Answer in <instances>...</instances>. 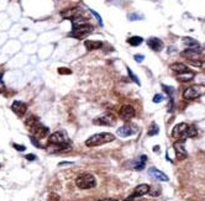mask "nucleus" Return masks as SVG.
Instances as JSON below:
<instances>
[{"label":"nucleus","mask_w":205,"mask_h":201,"mask_svg":"<svg viewBox=\"0 0 205 201\" xmlns=\"http://www.w3.org/2000/svg\"><path fill=\"white\" fill-rule=\"evenodd\" d=\"M187 130H188V125L182 122V124H178L173 127L172 130V136L176 137V138H184L187 137Z\"/></svg>","instance_id":"nucleus-9"},{"label":"nucleus","mask_w":205,"mask_h":201,"mask_svg":"<svg viewBox=\"0 0 205 201\" xmlns=\"http://www.w3.org/2000/svg\"><path fill=\"white\" fill-rule=\"evenodd\" d=\"M93 31H94V26L84 22L80 25H72V32L68 36L74 38H84L85 36L90 35Z\"/></svg>","instance_id":"nucleus-4"},{"label":"nucleus","mask_w":205,"mask_h":201,"mask_svg":"<svg viewBox=\"0 0 205 201\" xmlns=\"http://www.w3.org/2000/svg\"><path fill=\"white\" fill-rule=\"evenodd\" d=\"M163 100H164V96H163V95H161V94H156V95H154L153 102L158 104V102H162Z\"/></svg>","instance_id":"nucleus-30"},{"label":"nucleus","mask_w":205,"mask_h":201,"mask_svg":"<svg viewBox=\"0 0 205 201\" xmlns=\"http://www.w3.org/2000/svg\"><path fill=\"white\" fill-rule=\"evenodd\" d=\"M115 117L114 115L111 114H105V115H102L97 119H94V125H98V126H112L115 124Z\"/></svg>","instance_id":"nucleus-6"},{"label":"nucleus","mask_w":205,"mask_h":201,"mask_svg":"<svg viewBox=\"0 0 205 201\" xmlns=\"http://www.w3.org/2000/svg\"><path fill=\"white\" fill-rule=\"evenodd\" d=\"M11 110L18 115V116H24L26 112V110H27V106H26L25 102H22V101H14L12 104H11Z\"/></svg>","instance_id":"nucleus-11"},{"label":"nucleus","mask_w":205,"mask_h":201,"mask_svg":"<svg viewBox=\"0 0 205 201\" xmlns=\"http://www.w3.org/2000/svg\"><path fill=\"white\" fill-rule=\"evenodd\" d=\"M135 116V109L131 106V105H124L121 109H120V117L125 121L131 120L132 117Z\"/></svg>","instance_id":"nucleus-10"},{"label":"nucleus","mask_w":205,"mask_h":201,"mask_svg":"<svg viewBox=\"0 0 205 201\" xmlns=\"http://www.w3.org/2000/svg\"><path fill=\"white\" fill-rule=\"evenodd\" d=\"M25 158L27 160H36V155L35 154H27Z\"/></svg>","instance_id":"nucleus-36"},{"label":"nucleus","mask_w":205,"mask_h":201,"mask_svg":"<svg viewBox=\"0 0 205 201\" xmlns=\"http://www.w3.org/2000/svg\"><path fill=\"white\" fill-rule=\"evenodd\" d=\"M30 140H31V142H32V145H35V146H36L37 148H41V145L38 143V141H37V138H36L35 136H33V137L31 136V137H30Z\"/></svg>","instance_id":"nucleus-33"},{"label":"nucleus","mask_w":205,"mask_h":201,"mask_svg":"<svg viewBox=\"0 0 205 201\" xmlns=\"http://www.w3.org/2000/svg\"><path fill=\"white\" fill-rule=\"evenodd\" d=\"M158 126L156 125V124H152V127H151V130L148 131V136H156L157 133H158Z\"/></svg>","instance_id":"nucleus-27"},{"label":"nucleus","mask_w":205,"mask_h":201,"mask_svg":"<svg viewBox=\"0 0 205 201\" xmlns=\"http://www.w3.org/2000/svg\"><path fill=\"white\" fill-rule=\"evenodd\" d=\"M32 132H33V135H35V137H37V138H45L47 135H48V132H50V130H48V127H46V126H43L41 122L38 124V125L36 126L33 130H32Z\"/></svg>","instance_id":"nucleus-14"},{"label":"nucleus","mask_w":205,"mask_h":201,"mask_svg":"<svg viewBox=\"0 0 205 201\" xmlns=\"http://www.w3.org/2000/svg\"><path fill=\"white\" fill-rule=\"evenodd\" d=\"M148 174H150V176H152L153 179L159 180V181H168V180H169V178L163 172L158 170L157 168H153V167L148 169Z\"/></svg>","instance_id":"nucleus-15"},{"label":"nucleus","mask_w":205,"mask_h":201,"mask_svg":"<svg viewBox=\"0 0 205 201\" xmlns=\"http://www.w3.org/2000/svg\"><path fill=\"white\" fill-rule=\"evenodd\" d=\"M76 185L82 190H88V189H93L97 186V179L95 176L90 173H83L80 175L77 176L76 179Z\"/></svg>","instance_id":"nucleus-2"},{"label":"nucleus","mask_w":205,"mask_h":201,"mask_svg":"<svg viewBox=\"0 0 205 201\" xmlns=\"http://www.w3.org/2000/svg\"><path fill=\"white\" fill-rule=\"evenodd\" d=\"M133 58H135V61H136V62L141 63V62L145 59V56H143V54H135V56H133Z\"/></svg>","instance_id":"nucleus-32"},{"label":"nucleus","mask_w":205,"mask_h":201,"mask_svg":"<svg viewBox=\"0 0 205 201\" xmlns=\"http://www.w3.org/2000/svg\"><path fill=\"white\" fill-rule=\"evenodd\" d=\"M198 135V131L195 128V126H188L187 130V137H195Z\"/></svg>","instance_id":"nucleus-23"},{"label":"nucleus","mask_w":205,"mask_h":201,"mask_svg":"<svg viewBox=\"0 0 205 201\" xmlns=\"http://www.w3.org/2000/svg\"><path fill=\"white\" fill-rule=\"evenodd\" d=\"M128 76H130V78H131V79H132V80H133L137 85H140V80H138V78L136 76V74H135V73H133L130 68H128Z\"/></svg>","instance_id":"nucleus-26"},{"label":"nucleus","mask_w":205,"mask_h":201,"mask_svg":"<svg viewBox=\"0 0 205 201\" xmlns=\"http://www.w3.org/2000/svg\"><path fill=\"white\" fill-rule=\"evenodd\" d=\"M99 201H116V200H110V199H106V200H99Z\"/></svg>","instance_id":"nucleus-38"},{"label":"nucleus","mask_w":205,"mask_h":201,"mask_svg":"<svg viewBox=\"0 0 205 201\" xmlns=\"http://www.w3.org/2000/svg\"><path fill=\"white\" fill-rule=\"evenodd\" d=\"M146 162H147V157L146 155H140L138 159L133 163V169L135 170H142L146 165Z\"/></svg>","instance_id":"nucleus-19"},{"label":"nucleus","mask_w":205,"mask_h":201,"mask_svg":"<svg viewBox=\"0 0 205 201\" xmlns=\"http://www.w3.org/2000/svg\"><path fill=\"white\" fill-rule=\"evenodd\" d=\"M193 73L192 72H189V73H185V74H182V76L178 78L179 80H182V81H189V80H192L193 79Z\"/></svg>","instance_id":"nucleus-24"},{"label":"nucleus","mask_w":205,"mask_h":201,"mask_svg":"<svg viewBox=\"0 0 205 201\" xmlns=\"http://www.w3.org/2000/svg\"><path fill=\"white\" fill-rule=\"evenodd\" d=\"M116 132H118V135L121 136V137H128V136L136 133V132H137V128L132 127L131 125H124V126H121L120 128H118Z\"/></svg>","instance_id":"nucleus-13"},{"label":"nucleus","mask_w":205,"mask_h":201,"mask_svg":"<svg viewBox=\"0 0 205 201\" xmlns=\"http://www.w3.org/2000/svg\"><path fill=\"white\" fill-rule=\"evenodd\" d=\"M90 11H92V14L94 15V17L97 19V21L99 22V25L102 26V17H100V15H99V14H98L97 11H94V10H90Z\"/></svg>","instance_id":"nucleus-29"},{"label":"nucleus","mask_w":205,"mask_h":201,"mask_svg":"<svg viewBox=\"0 0 205 201\" xmlns=\"http://www.w3.org/2000/svg\"><path fill=\"white\" fill-rule=\"evenodd\" d=\"M40 124V120H38V117L37 116H30L27 120H26V126H27V128L30 130V131H32L36 126Z\"/></svg>","instance_id":"nucleus-20"},{"label":"nucleus","mask_w":205,"mask_h":201,"mask_svg":"<svg viewBox=\"0 0 205 201\" xmlns=\"http://www.w3.org/2000/svg\"><path fill=\"white\" fill-rule=\"evenodd\" d=\"M114 140H115V136L112 133L102 132V133H97V135H93L92 137H89L85 141V146L87 147H98V146H102L105 143L112 142Z\"/></svg>","instance_id":"nucleus-1"},{"label":"nucleus","mask_w":205,"mask_h":201,"mask_svg":"<svg viewBox=\"0 0 205 201\" xmlns=\"http://www.w3.org/2000/svg\"><path fill=\"white\" fill-rule=\"evenodd\" d=\"M83 12H84V11H83L80 7H71V9H67V10H64V11H62L61 15H62L63 19H68V20L73 21V20H76L77 17H79V16H84Z\"/></svg>","instance_id":"nucleus-5"},{"label":"nucleus","mask_w":205,"mask_h":201,"mask_svg":"<svg viewBox=\"0 0 205 201\" xmlns=\"http://www.w3.org/2000/svg\"><path fill=\"white\" fill-rule=\"evenodd\" d=\"M128 20H131V21H135V20H142L143 16H142V15H138V14H128Z\"/></svg>","instance_id":"nucleus-25"},{"label":"nucleus","mask_w":205,"mask_h":201,"mask_svg":"<svg viewBox=\"0 0 205 201\" xmlns=\"http://www.w3.org/2000/svg\"><path fill=\"white\" fill-rule=\"evenodd\" d=\"M128 42L130 46H132V47H137V46H140V45L143 42V38L140 37V36H132V37L128 38Z\"/></svg>","instance_id":"nucleus-22"},{"label":"nucleus","mask_w":205,"mask_h":201,"mask_svg":"<svg viewBox=\"0 0 205 201\" xmlns=\"http://www.w3.org/2000/svg\"><path fill=\"white\" fill-rule=\"evenodd\" d=\"M148 193H150V185H147V184H140V185H137V186L135 188L133 193L128 196V200H132V199L143 196V195H146V194H148Z\"/></svg>","instance_id":"nucleus-7"},{"label":"nucleus","mask_w":205,"mask_h":201,"mask_svg":"<svg viewBox=\"0 0 205 201\" xmlns=\"http://www.w3.org/2000/svg\"><path fill=\"white\" fill-rule=\"evenodd\" d=\"M200 95H202V90L198 86H189L183 93V98L185 100H194V99L199 98Z\"/></svg>","instance_id":"nucleus-8"},{"label":"nucleus","mask_w":205,"mask_h":201,"mask_svg":"<svg viewBox=\"0 0 205 201\" xmlns=\"http://www.w3.org/2000/svg\"><path fill=\"white\" fill-rule=\"evenodd\" d=\"M58 73H61V74H71V69H68V68H58Z\"/></svg>","instance_id":"nucleus-35"},{"label":"nucleus","mask_w":205,"mask_h":201,"mask_svg":"<svg viewBox=\"0 0 205 201\" xmlns=\"http://www.w3.org/2000/svg\"><path fill=\"white\" fill-rule=\"evenodd\" d=\"M171 69L173 72H176V73H179V74H184V73H189L190 72V69L187 66L182 64V63H173L171 66Z\"/></svg>","instance_id":"nucleus-17"},{"label":"nucleus","mask_w":205,"mask_h":201,"mask_svg":"<svg viewBox=\"0 0 205 201\" xmlns=\"http://www.w3.org/2000/svg\"><path fill=\"white\" fill-rule=\"evenodd\" d=\"M48 142H50V145H53V146L58 147L59 151L68 150L71 147L69 143H68V140H67L66 133L64 132H61V131L52 133L51 136H50V138H48Z\"/></svg>","instance_id":"nucleus-3"},{"label":"nucleus","mask_w":205,"mask_h":201,"mask_svg":"<svg viewBox=\"0 0 205 201\" xmlns=\"http://www.w3.org/2000/svg\"><path fill=\"white\" fill-rule=\"evenodd\" d=\"M2 79V73H0V80Z\"/></svg>","instance_id":"nucleus-39"},{"label":"nucleus","mask_w":205,"mask_h":201,"mask_svg":"<svg viewBox=\"0 0 205 201\" xmlns=\"http://www.w3.org/2000/svg\"><path fill=\"white\" fill-rule=\"evenodd\" d=\"M84 46L88 51H94V50H99L102 47V42L100 41H90V40H87L84 42Z\"/></svg>","instance_id":"nucleus-18"},{"label":"nucleus","mask_w":205,"mask_h":201,"mask_svg":"<svg viewBox=\"0 0 205 201\" xmlns=\"http://www.w3.org/2000/svg\"><path fill=\"white\" fill-rule=\"evenodd\" d=\"M183 42L185 43V46H188L189 48H200L199 46V42L194 38H190V37H184L183 38Z\"/></svg>","instance_id":"nucleus-21"},{"label":"nucleus","mask_w":205,"mask_h":201,"mask_svg":"<svg viewBox=\"0 0 205 201\" xmlns=\"http://www.w3.org/2000/svg\"><path fill=\"white\" fill-rule=\"evenodd\" d=\"M48 200L50 201H59V196H58L57 194L52 193V194H50V196H48Z\"/></svg>","instance_id":"nucleus-34"},{"label":"nucleus","mask_w":205,"mask_h":201,"mask_svg":"<svg viewBox=\"0 0 205 201\" xmlns=\"http://www.w3.org/2000/svg\"><path fill=\"white\" fill-rule=\"evenodd\" d=\"M162 89L172 98V95H173V93H174V89L173 88H169V86H167V85H164V84H162Z\"/></svg>","instance_id":"nucleus-28"},{"label":"nucleus","mask_w":205,"mask_h":201,"mask_svg":"<svg viewBox=\"0 0 205 201\" xmlns=\"http://www.w3.org/2000/svg\"><path fill=\"white\" fill-rule=\"evenodd\" d=\"M5 90V83L2 81V79L0 80V93H2Z\"/></svg>","instance_id":"nucleus-37"},{"label":"nucleus","mask_w":205,"mask_h":201,"mask_svg":"<svg viewBox=\"0 0 205 201\" xmlns=\"http://www.w3.org/2000/svg\"><path fill=\"white\" fill-rule=\"evenodd\" d=\"M147 45H148V47L152 51H154V52H159V51L163 48V42H162L159 38H157V37H151V38H148V40H147Z\"/></svg>","instance_id":"nucleus-16"},{"label":"nucleus","mask_w":205,"mask_h":201,"mask_svg":"<svg viewBox=\"0 0 205 201\" xmlns=\"http://www.w3.org/2000/svg\"><path fill=\"white\" fill-rule=\"evenodd\" d=\"M12 147H14L16 151H19V152H24L26 150L25 146H21V145H18V143H12Z\"/></svg>","instance_id":"nucleus-31"},{"label":"nucleus","mask_w":205,"mask_h":201,"mask_svg":"<svg viewBox=\"0 0 205 201\" xmlns=\"http://www.w3.org/2000/svg\"><path fill=\"white\" fill-rule=\"evenodd\" d=\"M174 151L177 153V158L178 159H185L188 157V153L185 150V146H184V141H178L174 143Z\"/></svg>","instance_id":"nucleus-12"}]
</instances>
